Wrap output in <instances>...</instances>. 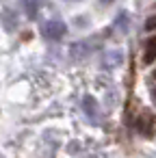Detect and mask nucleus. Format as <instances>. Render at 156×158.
<instances>
[{"mask_svg": "<svg viewBox=\"0 0 156 158\" xmlns=\"http://www.w3.org/2000/svg\"><path fill=\"white\" fill-rule=\"evenodd\" d=\"M154 61H156V35L145 41V50H143V63L150 65Z\"/></svg>", "mask_w": 156, "mask_h": 158, "instance_id": "7ed1b4c3", "label": "nucleus"}, {"mask_svg": "<svg viewBox=\"0 0 156 158\" xmlns=\"http://www.w3.org/2000/svg\"><path fill=\"white\" fill-rule=\"evenodd\" d=\"M154 102H156V91H154Z\"/></svg>", "mask_w": 156, "mask_h": 158, "instance_id": "1a4fd4ad", "label": "nucleus"}, {"mask_svg": "<svg viewBox=\"0 0 156 158\" xmlns=\"http://www.w3.org/2000/svg\"><path fill=\"white\" fill-rule=\"evenodd\" d=\"M154 78H156V69H154Z\"/></svg>", "mask_w": 156, "mask_h": 158, "instance_id": "9d476101", "label": "nucleus"}, {"mask_svg": "<svg viewBox=\"0 0 156 158\" xmlns=\"http://www.w3.org/2000/svg\"><path fill=\"white\" fill-rule=\"evenodd\" d=\"M134 128L143 136H154V132H156V119H154V115L150 110H141L139 117H137V121H134Z\"/></svg>", "mask_w": 156, "mask_h": 158, "instance_id": "f257e3e1", "label": "nucleus"}, {"mask_svg": "<svg viewBox=\"0 0 156 158\" xmlns=\"http://www.w3.org/2000/svg\"><path fill=\"white\" fill-rule=\"evenodd\" d=\"M145 31H156V15L147 18V22H145Z\"/></svg>", "mask_w": 156, "mask_h": 158, "instance_id": "0eeeda50", "label": "nucleus"}, {"mask_svg": "<svg viewBox=\"0 0 156 158\" xmlns=\"http://www.w3.org/2000/svg\"><path fill=\"white\" fill-rule=\"evenodd\" d=\"M106 56H108V59H104V61H102L106 67H113V65H117V63L121 61V52H117V50H115V52H108Z\"/></svg>", "mask_w": 156, "mask_h": 158, "instance_id": "423d86ee", "label": "nucleus"}, {"mask_svg": "<svg viewBox=\"0 0 156 158\" xmlns=\"http://www.w3.org/2000/svg\"><path fill=\"white\" fill-rule=\"evenodd\" d=\"M82 106H85V113H87L93 121H98V102H95V98H93V95H87V98L82 100Z\"/></svg>", "mask_w": 156, "mask_h": 158, "instance_id": "20e7f679", "label": "nucleus"}, {"mask_svg": "<svg viewBox=\"0 0 156 158\" xmlns=\"http://www.w3.org/2000/svg\"><path fill=\"white\" fill-rule=\"evenodd\" d=\"M100 2H102V5H108V2H113V0H100Z\"/></svg>", "mask_w": 156, "mask_h": 158, "instance_id": "6e6552de", "label": "nucleus"}, {"mask_svg": "<svg viewBox=\"0 0 156 158\" xmlns=\"http://www.w3.org/2000/svg\"><path fill=\"white\" fill-rule=\"evenodd\" d=\"M41 33H44V37H46V39L59 41V39L67 33V26H65V22H61V20H48V22L44 24Z\"/></svg>", "mask_w": 156, "mask_h": 158, "instance_id": "f03ea898", "label": "nucleus"}, {"mask_svg": "<svg viewBox=\"0 0 156 158\" xmlns=\"http://www.w3.org/2000/svg\"><path fill=\"white\" fill-rule=\"evenodd\" d=\"M20 5L24 9V13L28 18H35L39 13V5H41V0H20Z\"/></svg>", "mask_w": 156, "mask_h": 158, "instance_id": "39448f33", "label": "nucleus"}]
</instances>
